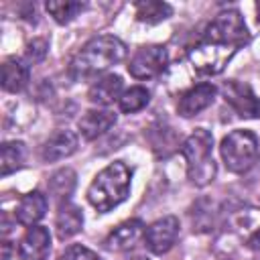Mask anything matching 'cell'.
Returning a JSON list of instances; mask_svg holds the SVG:
<instances>
[{
  "mask_svg": "<svg viewBox=\"0 0 260 260\" xmlns=\"http://www.w3.org/2000/svg\"><path fill=\"white\" fill-rule=\"evenodd\" d=\"M167 49L160 47V45H144L140 47L130 63H128V73L136 79H150V77H156L160 75L165 69H167Z\"/></svg>",
  "mask_w": 260,
  "mask_h": 260,
  "instance_id": "cell-6",
  "label": "cell"
},
{
  "mask_svg": "<svg viewBox=\"0 0 260 260\" xmlns=\"http://www.w3.org/2000/svg\"><path fill=\"white\" fill-rule=\"evenodd\" d=\"M116 124V114L110 110H89L79 118V132L85 140H93Z\"/></svg>",
  "mask_w": 260,
  "mask_h": 260,
  "instance_id": "cell-14",
  "label": "cell"
},
{
  "mask_svg": "<svg viewBox=\"0 0 260 260\" xmlns=\"http://www.w3.org/2000/svg\"><path fill=\"white\" fill-rule=\"evenodd\" d=\"M148 100H150L148 89H144V87H140V85H134V87L126 89V91L120 95L118 104H120V110H122V112L134 114V112L142 110V108L148 104Z\"/></svg>",
  "mask_w": 260,
  "mask_h": 260,
  "instance_id": "cell-22",
  "label": "cell"
},
{
  "mask_svg": "<svg viewBox=\"0 0 260 260\" xmlns=\"http://www.w3.org/2000/svg\"><path fill=\"white\" fill-rule=\"evenodd\" d=\"M248 248L254 250V252H260V228L248 238Z\"/></svg>",
  "mask_w": 260,
  "mask_h": 260,
  "instance_id": "cell-25",
  "label": "cell"
},
{
  "mask_svg": "<svg viewBox=\"0 0 260 260\" xmlns=\"http://www.w3.org/2000/svg\"><path fill=\"white\" fill-rule=\"evenodd\" d=\"M28 75H30L28 65H24L20 59H16V57L6 59L2 65V87L10 93H16L26 87Z\"/></svg>",
  "mask_w": 260,
  "mask_h": 260,
  "instance_id": "cell-17",
  "label": "cell"
},
{
  "mask_svg": "<svg viewBox=\"0 0 260 260\" xmlns=\"http://www.w3.org/2000/svg\"><path fill=\"white\" fill-rule=\"evenodd\" d=\"M211 148L213 136L205 128H197L181 146V154L187 160V177L197 187H205L207 183H211L217 173Z\"/></svg>",
  "mask_w": 260,
  "mask_h": 260,
  "instance_id": "cell-4",
  "label": "cell"
},
{
  "mask_svg": "<svg viewBox=\"0 0 260 260\" xmlns=\"http://www.w3.org/2000/svg\"><path fill=\"white\" fill-rule=\"evenodd\" d=\"M250 35L246 22L238 10L219 12L205 28L201 41L191 49L189 59L193 69L201 75H217L230 63V59L248 43Z\"/></svg>",
  "mask_w": 260,
  "mask_h": 260,
  "instance_id": "cell-1",
  "label": "cell"
},
{
  "mask_svg": "<svg viewBox=\"0 0 260 260\" xmlns=\"http://www.w3.org/2000/svg\"><path fill=\"white\" fill-rule=\"evenodd\" d=\"M57 260H100V256L81 244H71L59 254Z\"/></svg>",
  "mask_w": 260,
  "mask_h": 260,
  "instance_id": "cell-23",
  "label": "cell"
},
{
  "mask_svg": "<svg viewBox=\"0 0 260 260\" xmlns=\"http://www.w3.org/2000/svg\"><path fill=\"white\" fill-rule=\"evenodd\" d=\"M256 14H258V22H260V2L256 4Z\"/></svg>",
  "mask_w": 260,
  "mask_h": 260,
  "instance_id": "cell-27",
  "label": "cell"
},
{
  "mask_svg": "<svg viewBox=\"0 0 260 260\" xmlns=\"http://www.w3.org/2000/svg\"><path fill=\"white\" fill-rule=\"evenodd\" d=\"M122 95V77L120 75H104L100 77L87 91V98L91 104L98 106H110Z\"/></svg>",
  "mask_w": 260,
  "mask_h": 260,
  "instance_id": "cell-15",
  "label": "cell"
},
{
  "mask_svg": "<svg viewBox=\"0 0 260 260\" xmlns=\"http://www.w3.org/2000/svg\"><path fill=\"white\" fill-rule=\"evenodd\" d=\"M126 57V45L112 35H102L87 41L79 53L71 61V75L73 79H89L95 77Z\"/></svg>",
  "mask_w": 260,
  "mask_h": 260,
  "instance_id": "cell-2",
  "label": "cell"
},
{
  "mask_svg": "<svg viewBox=\"0 0 260 260\" xmlns=\"http://www.w3.org/2000/svg\"><path fill=\"white\" fill-rule=\"evenodd\" d=\"M24 162V144L22 142H4L2 144V154H0V165H2V177L18 171Z\"/></svg>",
  "mask_w": 260,
  "mask_h": 260,
  "instance_id": "cell-20",
  "label": "cell"
},
{
  "mask_svg": "<svg viewBox=\"0 0 260 260\" xmlns=\"http://www.w3.org/2000/svg\"><path fill=\"white\" fill-rule=\"evenodd\" d=\"M2 246H4V260H8V256H10V246H8V242H4Z\"/></svg>",
  "mask_w": 260,
  "mask_h": 260,
  "instance_id": "cell-26",
  "label": "cell"
},
{
  "mask_svg": "<svg viewBox=\"0 0 260 260\" xmlns=\"http://www.w3.org/2000/svg\"><path fill=\"white\" fill-rule=\"evenodd\" d=\"M134 8H136V18L140 22H148V24L160 22L173 14L171 4L158 2V0H140L134 4Z\"/></svg>",
  "mask_w": 260,
  "mask_h": 260,
  "instance_id": "cell-18",
  "label": "cell"
},
{
  "mask_svg": "<svg viewBox=\"0 0 260 260\" xmlns=\"http://www.w3.org/2000/svg\"><path fill=\"white\" fill-rule=\"evenodd\" d=\"M221 158L232 173H244L258 154V138L250 130H234L221 140Z\"/></svg>",
  "mask_w": 260,
  "mask_h": 260,
  "instance_id": "cell-5",
  "label": "cell"
},
{
  "mask_svg": "<svg viewBox=\"0 0 260 260\" xmlns=\"http://www.w3.org/2000/svg\"><path fill=\"white\" fill-rule=\"evenodd\" d=\"M49 250H51V234L43 225L28 228L18 244L20 260H47Z\"/></svg>",
  "mask_w": 260,
  "mask_h": 260,
  "instance_id": "cell-10",
  "label": "cell"
},
{
  "mask_svg": "<svg viewBox=\"0 0 260 260\" xmlns=\"http://www.w3.org/2000/svg\"><path fill=\"white\" fill-rule=\"evenodd\" d=\"M177 236H179V219L175 215H165L148 225L144 240L150 252L165 254L173 248V244L177 242Z\"/></svg>",
  "mask_w": 260,
  "mask_h": 260,
  "instance_id": "cell-8",
  "label": "cell"
},
{
  "mask_svg": "<svg viewBox=\"0 0 260 260\" xmlns=\"http://www.w3.org/2000/svg\"><path fill=\"white\" fill-rule=\"evenodd\" d=\"M223 98L242 118H260V98L252 91L248 83L236 79L225 81Z\"/></svg>",
  "mask_w": 260,
  "mask_h": 260,
  "instance_id": "cell-7",
  "label": "cell"
},
{
  "mask_svg": "<svg viewBox=\"0 0 260 260\" xmlns=\"http://www.w3.org/2000/svg\"><path fill=\"white\" fill-rule=\"evenodd\" d=\"M75 171H71V169H59V171H55L51 177H49V193L55 197V199H59V201H63V199H67L69 195H71V191L75 189Z\"/></svg>",
  "mask_w": 260,
  "mask_h": 260,
  "instance_id": "cell-19",
  "label": "cell"
},
{
  "mask_svg": "<svg viewBox=\"0 0 260 260\" xmlns=\"http://www.w3.org/2000/svg\"><path fill=\"white\" fill-rule=\"evenodd\" d=\"M144 234L146 230L142 219H126L108 234V238L104 240V246L110 252H126V250H132Z\"/></svg>",
  "mask_w": 260,
  "mask_h": 260,
  "instance_id": "cell-9",
  "label": "cell"
},
{
  "mask_svg": "<svg viewBox=\"0 0 260 260\" xmlns=\"http://www.w3.org/2000/svg\"><path fill=\"white\" fill-rule=\"evenodd\" d=\"M215 85L211 83H199L191 89H187L177 104V110L183 118H191L195 114H199L201 110H205L207 106H211L213 98H215Z\"/></svg>",
  "mask_w": 260,
  "mask_h": 260,
  "instance_id": "cell-12",
  "label": "cell"
},
{
  "mask_svg": "<svg viewBox=\"0 0 260 260\" xmlns=\"http://www.w3.org/2000/svg\"><path fill=\"white\" fill-rule=\"evenodd\" d=\"M77 144H79L77 134L73 130L63 128V130L53 132L45 140L43 150H41V156H43L45 162H55V160H61V158L71 156L77 150Z\"/></svg>",
  "mask_w": 260,
  "mask_h": 260,
  "instance_id": "cell-11",
  "label": "cell"
},
{
  "mask_svg": "<svg viewBox=\"0 0 260 260\" xmlns=\"http://www.w3.org/2000/svg\"><path fill=\"white\" fill-rule=\"evenodd\" d=\"M45 8L59 24H67L85 8V4L83 2H71V0H59V2H47Z\"/></svg>",
  "mask_w": 260,
  "mask_h": 260,
  "instance_id": "cell-21",
  "label": "cell"
},
{
  "mask_svg": "<svg viewBox=\"0 0 260 260\" xmlns=\"http://www.w3.org/2000/svg\"><path fill=\"white\" fill-rule=\"evenodd\" d=\"M45 211H47V197L41 191H30L18 201L14 217L20 225L32 228L39 219L45 217Z\"/></svg>",
  "mask_w": 260,
  "mask_h": 260,
  "instance_id": "cell-13",
  "label": "cell"
},
{
  "mask_svg": "<svg viewBox=\"0 0 260 260\" xmlns=\"http://www.w3.org/2000/svg\"><path fill=\"white\" fill-rule=\"evenodd\" d=\"M47 51H49L47 39H32V41L26 45V59H28L30 63H41V61L47 57Z\"/></svg>",
  "mask_w": 260,
  "mask_h": 260,
  "instance_id": "cell-24",
  "label": "cell"
},
{
  "mask_svg": "<svg viewBox=\"0 0 260 260\" xmlns=\"http://www.w3.org/2000/svg\"><path fill=\"white\" fill-rule=\"evenodd\" d=\"M83 225V215L81 209L73 203H61L57 217H55V230L59 240H67L71 236H75Z\"/></svg>",
  "mask_w": 260,
  "mask_h": 260,
  "instance_id": "cell-16",
  "label": "cell"
},
{
  "mask_svg": "<svg viewBox=\"0 0 260 260\" xmlns=\"http://www.w3.org/2000/svg\"><path fill=\"white\" fill-rule=\"evenodd\" d=\"M130 179H132V171L122 160L108 165L91 181V185L87 189V201L100 213L114 209L116 205H120L128 197Z\"/></svg>",
  "mask_w": 260,
  "mask_h": 260,
  "instance_id": "cell-3",
  "label": "cell"
}]
</instances>
